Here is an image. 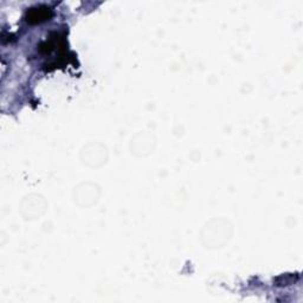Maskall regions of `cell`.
<instances>
[{
    "label": "cell",
    "instance_id": "6da1fadb",
    "mask_svg": "<svg viewBox=\"0 0 303 303\" xmlns=\"http://www.w3.org/2000/svg\"><path fill=\"white\" fill-rule=\"evenodd\" d=\"M52 16V12L50 9L48 8H38V9H32L27 12L26 20L31 24L34 23H42L45 22V20H49V18Z\"/></svg>",
    "mask_w": 303,
    "mask_h": 303
}]
</instances>
